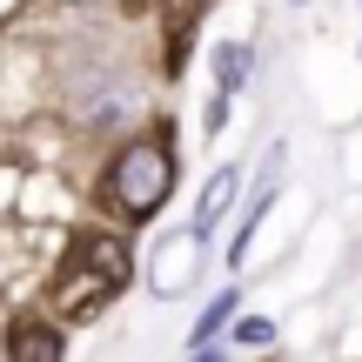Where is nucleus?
<instances>
[{"mask_svg": "<svg viewBox=\"0 0 362 362\" xmlns=\"http://www.w3.org/2000/svg\"><path fill=\"white\" fill-rule=\"evenodd\" d=\"M228 202H235V168H215V175H208V188H202V202H194V228L215 235L221 215H228Z\"/></svg>", "mask_w": 362, "mask_h": 362, "instance_id": "nucleus-4", "label": "nucleus"}, {"mask_svg": "<svg viewBox=\"0 0 362 362\" xmlns=\"http://www.w3.org/2000/svg\"><path fill=\"white\" fill-rule=\"evenodd\" d=\"M215 81H221V88H242V81H248V47H235V40H228V47H215Z\"/></svg>", "mask_w": 362, "mask_h": 362, "instance_id": "nucleus-7", "label": "nucleus"}, {"mask_svg": "<svg viewBox=\"0 0 362 362\" xmlns=\"http://www.w3.org/2000/svg\"><path fill=\"white\" fill-rule=\"evenodd\" d=\"M7 349L34 362V356H61L67 342H61V329H47V322H13V342H7Z\"/></svg>", "mask_w": 362, "mask_h": 362, "instance_id": "nucleus-6", "label": "nucleus"}, {"mask_svg": "<svg viewBox=\"0 0 362 362\" xmlns=\"http://www.w3.org/2000/svg\"><path fill=\"white\" fill-rule=\"evenodd\" d=\"M228 342H242V349H269L275 322H269V315H242V322H228Z\"/></svg>", "mask_w": 362, "mask_h": 362, "instance_id": "nucleus-8", "label": "nucleus"}, {"mask_svg": "<svg viewBox=\"0 0 362 362\" xmlns=\"http://www.w3.org/2000/svg\"><path fill=\"white\" fill-rule=\"evenodd\" d=\"M202 248H208V235L188 221L181 235H168V242L148 255V282H155V296H181V288L194 282V269H202Z\"/></svg>", "mask_w": 362, "mask_h": 362, "instance_id": "nucleus-3", "label": "nucleus"}, {"mask_svg": "<svg viewBox=\"0 0 362 362\" xmlns=\"http://www.w3.org/2000/svg\"><path fill=\"white\" fill-rule=\"evenodd\" d=\"M121 7H128V13H148V7H155V0H121Z\"/></svg>", "mask_w": 362, "mask_h": 362, "instance_id": "nucleus-9", "label": "nucleus"}, {"mask_svg": "<svg viewBox=\"0 0 362 362\" xmlns=\"http://www.w3.org/2000/svg\"><path fill=\"white\" fill-rule=\"evenodd\" d=\"M235 302H242V296H235V288H221V296H215V302L202 309V322L188 329V349H194V356H202V349H215V336H221V329L235 322Z\"/></svg>", "mask_w": 362, "mask_h": 362, "instance_id": "nucleus-5", "label": "nucleus"}, {"mask_svg": "<svg viewBox=\"0 0 362 362\" xmlns=\"http://www.w3.org/2000/svg\"><path fill=\"white\" fill-rule=\"evenodd\" d=\"M128 269H134V255H128V242L121 235H81L74 248H67V262H61V275H54V315H88V309H101L107 296H115L121 282H128Z\"/></svg>", "mask_w": 362, "mask_h": 362, "instance_id": "nucleus-1", "label": "nucleus"}, {"mask_svg": "<svg viewBox=\"0 0 362 362\" xmlns=\"http://www.w3.org/2000/svg\"><path fill=\"white\" fill-rule=\"evenodd\" d=\"M296 7H309V0H296Z\"/></svg>", "mask_w": 362, "mask_h": 362, "instance_id": "nucleus-10", "label": "nucleus"}, {"mask_svg": "<svg viewBox=\"0 0 362 362\" xmlns=\"http://www.w3.org/2000/svg\"><path fill=\"white\" fill-rule=\"evenodd\" d=\"M168 188H175V155H168V141H161V134L128 141L115 161H107V181H101L107 208H115V215H128V221H148L161 202H168Z\"/></svg>", "mask_w": 362, "mask_h": 362, "instance_id": "nucleus-2", "label": "nucleus"}]
</instances>
